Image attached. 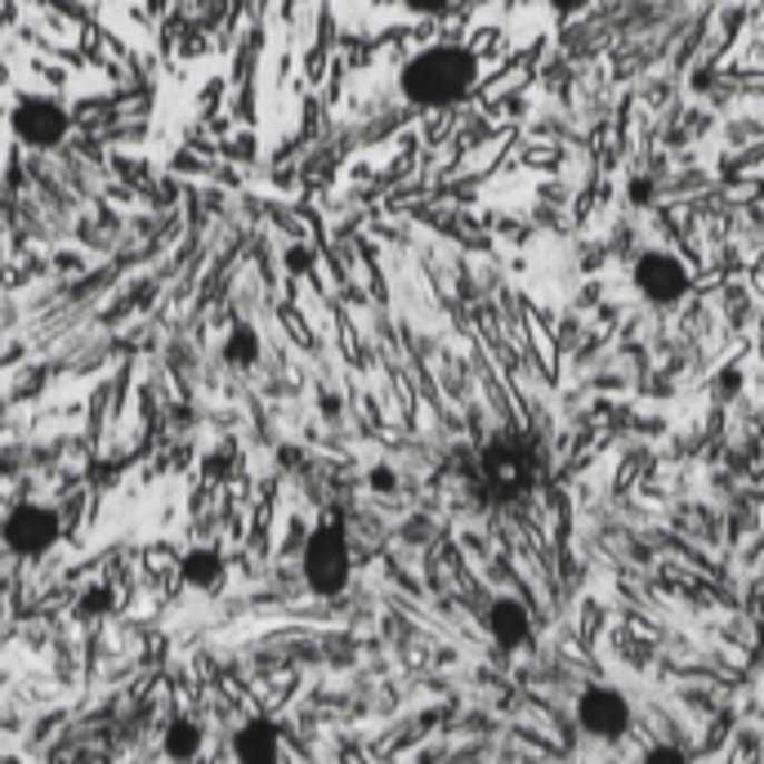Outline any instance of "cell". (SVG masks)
Returning <instances> with one entry per match:
<instances>
[{
	"label": "cell",
	"instance_id": "6da1fadb",
	"mask_svg": "<svg viewBox=\"0 0 764 764\" xmlns=\"http://www.w3.org/2000/svg\"><path fill=\"white\" fill-rule=\"evenodd\" d=\"M470 86H474V59H470L466 50H457V46L425 50V55H417V59L408 63V72H403L408 99L430 104V108L457 104Z\"/></svg>",
	"mask_w": 764,
	"mask_h": 764
},
{
	"label": "cell",
	"instance_id": "7a4b0ae2",
	"mask_svg": "<svg viewBox=\"0 0 764 764\" xmlns=\"http://www.w3.org/2000/svg\"><path fill=\"white\" fill-rule=\"evenodd\" d=\"M304 581L317 595H340L349 581V546L340 523H322L308 541H304Z\"/></svg>",
	"mask_w": 764,
	"mask_h": 764
},
{
	"label": "cell",
	"instance_id": "3957f363",
	"mask_svg": "<svg viewBox=\"0 0 764 764\" xmlns=\"http://www.w3.org/2000/svg\"><path fill=\"white\" fill-rule=\"evenodd\" d=\"M479 479L483 488L497 497V501H510V497H523L528 483H532V457L523 443H492L479 461Z\"/></svg>",
	"mask_w": 764,
	"mask_h": 764
},
{
	"label": "cell",
	"instance_id": "277c9868",
	"mask_svg": "<svg viewBox=\"0 0 764 764\" xmlns=\"http://www.w3.org/2000/svg\"><path fill=\"white\" fill-rule=\"evenodd\" d=\"M0 541L23 559H37L59 541V519L46 506H14L6 515V523H0Z\"/></svg>",
	"mask_w": 764,
	"mask_h": 764
},
{
	"label": "cell",
	"instance_id": "5b68a950",
	"mask_svg": "<svg viewBox=\"0 0 764 764\" xmlns=\"http://www.w3.org/2000/svg\"><path fill=\"white\" fill-rule=\"evenodd\" d=\"M577 724L590 733V737H621L626 724H630V706L617 688L599 684V688H586L581 702H577Z\"/></svg>",
	"mask_w": 764,
	"mask_h": 764
},
{
	"label": "cell",
	"instance_id": "8992f818",
	"mask_svg": "<svg viewBox=\"0 0 764 764\" xmlns=\"http://www.w3.org/2000/svg\"><path fill=\"white\" fill-rule=\"evenodd\" d=\"M14 130L32 148H55L68 135V112L55 99H23L14 108Z\"/></svg>",
	"mask_w": 764,
	"mask_h": 764
},
{
	"label": "cell",
	"instance_id": "52a82bcc",
	"mask_svg": "<svg viewBox=\"0 0 764 764\" xmlns=\"http://www.w3.org/2000/svg\"><path fill=\"white\" fill-rule=\"evenodd\" d=\"M635 286H639L648 300H657V304H675V300L688 291V268H684L675 255L653 251V255H644V259L635 264Z\"/></svg>",
	"mask_w": 764,
	"mask_h": 764
},
{
	"label": "cell",
	"instance_id": "ba28073f",
	"mask_svg": "<svg viewBox=\"0 0 764 764\" xmlns=\"http://www.w3.org/2000/svg\"><path fill=\"white\" fill-rule=\"evenodd\" d=\"M528 635H532L528 608H523L519 599H497V604H492V639H497L501 648H523Z\"/></svg>",
	"mask_w": 764,
	"mask_h": 764
},
{
	"label": "cell",
	"instance_id": "9c48e42d",
	"mask_svg": "<svg viewBox=\"0 0 764 764\" xmlns=\"http://www.w3.org/2000/svg\"><path fill=\"white\" fill-rule=\"evenodd\" d=\"M277 746H282V737H277V728L268 719H251L237 733V760H246V764H273Z\"/></svg>",
	"mask_w": 764,
	"mask_h": 764
},
{
	"label": "cell",
	"instance_id": "30bf717a",
	"mask_svg": "<svg viewBox=\"0 0 764 764\" xmlns=\"http://www.w3.org/2000/svg\"><path fill=\"white\" fill-rule=\"evenodd\" d=\"M219 577H224V564H219V555H215V550H193V555L184 559V581H188V586H197V590H215V586H219Z\"/></svg>",
	"mask_w": 764,
	"mask_h": 764
},
{
	"label": "cell",
	"instance_id": "8fae6325",
	"mask_svg": "<svg viewBox=\"0 0 764 764\" xmlns=\"http://www.w3.org/2000/svg\"><path fill=\"white\" fill-rule=\"evenodd\" d=\"M197 746H202V728H197L193 719H175V724L166 728V751H170L175 760H193Z\"/></svg>",
	"mask_w": 764,
	"mask_h": 764
},
{
	"label": "cell",
	"instance_id": "7c38bea8",
	"mask_svg": "<svg viewBox=\"0 0 764 764\" xmlns=\"http://www.w3.org/2000/svg\"><path fill=\"white\" fill-rule=\"evenodd\" d=\"M255 331L251 326H237L233 335H228V344H224V353H228V362H237V366H251L255 362Z\"/></svg>",
	"mask_w": 764,
	"mask_h": 764
},
{
	"label": "cell",
	"instance_id": "4fadbf2b",
	"mask_svg": "<svg viewBox=\"0 0 764 764\" xmlns=\"http://www.w3.org/2000/svg\"><path fill=\"white\" fill-rule=\"evenodd\" d=\"M648 764H684V751L679 746H653L648 751Z\"/></svg>",
	"mask_w": 764,
	"mask_h": 764
},
{
	"label": "cell",
	"instance_id": "5bb4252c",
	"mask_svg": "<svg viewBox=\"0 0 764 764\" xmlns=\"http://www.w3.org/2000/svg\"><path fill=\"white\" fill-rule=\"evenodd\" d=\"M104 604H108V595H104V590H95V595H86V599L77 604V613H81V617H99V613H104Z\"/></svg>",
	"mask_w": 764,
	"mask_h": 764
},
{
	"label": "cell",
	"instance_id": "9a60e30c",
	"mask_svg": "<svg viewBox=\"0 0 764 764\" xmlns=\"http://www.w3.org/2000/svg\"><path fill=\"white\" fill-rule=\"evenodd\" d=\"M371 488H375V492H394V474H390V470H375V474H371Z\"/></svg>",
	"mask_w": 764,
	"mask_h": 764
},
{
	"label": "cell",
	"instance_id": "2e32d148",
	"mask_svg": "<svg viewBox=\"0 0 764 764\" xmlns=\"http://www.w3.org/2000/svg\"><path fill=\"white\" fill-rule=\"evenodd\" d=\"M408 6H412L417 14H439V10L448 6V0H408Z\"/></svg>",
	"mask_w": 764,
	"mask_h": 764
},
{
	"label": "cell",
	"instance_id": "e0dca14e",
	"mask_svg": "<svg viewBox=\"0 0 764 764\" xmlns=\"http://www.w3.org/2000/svg\"><path fill=\"white\" fill-rule=\"evenodd\" d=\"M648 197H653V193H648V179H635V184H630V202L648 206Z\"/></svg>",
	"mask_w": 764,
	"mask_h": 764
},
{
	"label": "cell",
	"instance_id": "ac0fdd59",
	"mask_svg": "<svg viewBox=\"0 0 764 764\" xmlns=\"http://www.w3.org/2000/svg\"><path fill=\"white\" fill-rule=\"evenodd\" d=\"M550 6H555L559 14H577L581 6H590V0H550Z\"/></svg>",
	"mask_w": 764,
	"mask_h": 764
}]
</instances>
